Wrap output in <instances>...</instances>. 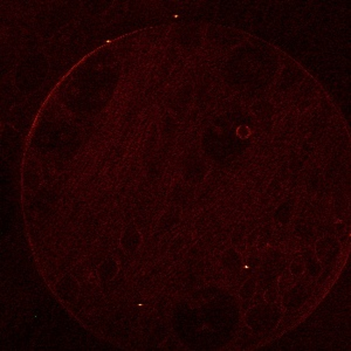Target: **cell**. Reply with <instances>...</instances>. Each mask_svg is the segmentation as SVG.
Here are the masks:
<instances>
[{
    "instance_id": "obj_2",
    "label": "cell",
    "mask_w": 351,
    "mask_h": 351,
    "mask_svg": "<svg viewBox=\"0 0 351 351\" xmlns=\"http://www.w3.org/2000/svg\"><path fill=\"white\" fill-rule=\"evenodd\" d=\"M315 256L321 264L330 265L335 262L339 253H341V246L338 241L334 238H323L318 240L315 246Z\"/></svg>"
},
{
    "instance_id": "obj_6",
    "label": "cell",
    "mask_w": 351,
    "mask_h": 351,
    "mask_svg": "<svg viewBox=\"0 0 351 351\" xmlns=\"http://www.w3.org/2000/svg\"><path fill=\"white\" fill-rule=\"evenodd\" d=\"M256 293V281L254 279H248L243 282L241 288L239 289V297L242 301L252 300Z\"/></svg>"
},
{
    "instance_id": "obj_7",
    "label": "cell",
    "mask_w": 351,
    "mask_h": 351,
    "mask_svg": "<svg viewBox=\"0 0 351 351\" xmlns=\"http://www.w3.org/2000/svg\"><path fill=\"white\" fill-rule=\"evenodd\" d=\"M289 273L293 278H301L306 273V266H304L303 259H295L289 265Z\"/></svg>"
},
{
    "instance_id": "obj_4",
    "label": "cell",
    "mask_w": 351,
    "mask_h": 351,
    "mask_svg": "<svg viewBox=\"0 0 351 351\" xmlns=\"http://www.w3.org/2000/svg\"><path fill=\"white\" fill-rule=\"evenodd\" d=\"M304 266H306V272L310 278L317 279L322 273V264L315 256V253L307 252L304 254L303 259Z\"/></svg>"
},
{
    "instance_id": "obj_3",
    "label": "cell",
    "mask_w": 351,
    "mask_h": 351,
    "mask_svg": "<svg viewBox=\"0 0 351 351\" xmlns=\"http://www.w3.org/2000/svg\"><path fill=\"white\" fill-rule=\"evenodd\" d=\"M308 296H309V294H308L307 288L304 286L293 285L291 288L284 293L282 307L288 310L299 309L307 302Z\"/></svg>"
},
{
    "instance_id": "obj_8",
    "label": "cell",
    "mask_w": 351,
    "mask_h": 351,
    "mask_svg": "<svg viewBox=\"0 0 351 351\" xmlns=\"http://www.w3.org/2000/svg\"><path fill=\"white\" fill-rule=\"evenodd\" d=\"M293 277L291 275V273H289V277L287 274L284 275V277H281L280 279H279V282H278V291L279 293H285L287 289H289L292 287V286L294 285L293 284Z\"/></svg>"
},
{
    "instance_id": "obj_1",
    "label": "cell",
    "mask_w": 351,
    "mask_h": 351,
    "mask_svg": "<svg viewBox=\"0 0 351 351\" xmlns=\"http://www.w3.org/2000/svg\"><path fill=\"white\" fill-rule=\"evenodd\" d=\"M274 304H268V310H265L262 307L256 306L253 309H250L246 315V322L254 330H262L264 328H267L271 325V322H275L280 320L281 313L280 311H274Z\"/></svg>"
},
{
    "instance_id": "obj_9",
    "label": "cell",
    "mask_w": 351,
    "mask_h": 351,
    "mask_svg": "<svg viewBox=\"0 0 351 351\" xmlns=\"http://www.w3.org/2000/svg\"><path fill=\"white\" fill-rule=\"evenodd\" d=\"M279 295H280V293H279L278 288H267L266 292L264 294V300L266 301L267 304H275L279 299Z\"/></svg>"
},
{
    "instance_id": "obj_5",
    "label": "cell",
    "mask_w": 351,
    "mask_h": 351,
    "mask_svg": "<svg viewBox=\"0 0 351 351\" xmlns=\"http://www.w3.org/2000/svg\"><path fill=\"white\" fill-rule=\"evenodd\" d=\"M293 210H294V202L292 200H287V202L282 203V205L279 207L275 212V219L280 221V224L285 225L291 220V217L293 216Z\"/></svg>"
}]
</instances>
